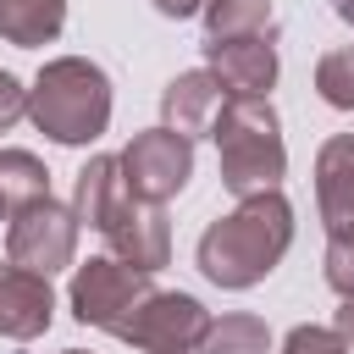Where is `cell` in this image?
Here are the masks:
<instances>
[{"instance_id": "obj_1", "label": "cell", "mask_w": 354, "mask_h": 354, "mask_svg": "<svg viewBox=\"0 0 354 354\" xmlns=\"http://www.w3.org/2000/svg\"><path fill=\"white\" fill-rule=\"evenodd\" d=\"M72 210L83 227H94L111 254L133 271H160L171 260V227H166V210L138 199L127 183H122V166L116 155H88V166L77 171V188H72Z\"/></svg>"}, {"instance_id": "obj_2", "label": "cell", "mask_w": 354, "mask_h": 354, "mask_svg": "<svg viewBox=\"0 0 354 354\" xmlns=\"http://www.w3.org/2000/svg\"><path fill=\"white\" fill-rule=\"evenodd\" d=\"M288 243H293V205L277 188H266V194L238 199L221 221H210L199 232L194 260H199L205 282L238 293V288L266 282L277 271V260L288 254Z\"/></svg>"}, {"instance_id": "obj_3", "label": "cell", "mask_w": 354, "mask_h": 354, "mask_svg": "<svg viewBox=\"0 0 354 354\" xmlns=\"http://www.w3.org/2000/svg\"><path fill=\"white\" fill-rule=\"evenodd\" d=\"M28 116L55 144H94L111 127V77L88 55H55L28 88Z\"/></svg>"}, {"instance_id": "obj_4", "label": "cell", "mask_w": 354, "mask_h": 354, "mask_svg": "<svg viewBox=\"0 0 354 354\" xmlns=\"http://www.w3.org/2000/svg\"><path fill=\"white\" fill-rule=\"evenodd\" d=\"M210 138H216V166H221V188L249 199L266 194L288 177V149H282V122L271 111V100H227L210 116Z\"/></svg>"}, {"instance_id": "obj_5", "label": "cell", "mask_w": 354, "mask_h": 354, "mask_svg": "<svg viewBox=\"0 0 354 354\" xmlns=\"http://www.w3.org/2000/svg\"><path fill=\"white\" fill-rule=\"evenodd\" d=\"M77 210L39 194L28 205H17L6 216V260L22 266V271H39V277H55L77 260Z\"/></svg>"}, {"instance_id": "obj_6", "label": "cell", "mask_w": 354, "mask_h": 354, "mask_svg": "<svg viewBox=\"0 0 354 354\" xmlns=\"http://www.w3.org/2000/svg\"><path fill=\"white\" fill-rule=\"evenodd\" d=\"M205 326H210V310H205L194 293L149 288V293L127 310V321H122L111 337L133 343L138 354H194L199 337H205Z\"/></svg>"}, {"instance_id": "obj_7", "label": "cell", "mask_w": 354, "mask_h": 354, "mask_svg": "<svg viewBox=\"0 0 354 354\" xmlns=\"http://www.w3.org/2000/svg\"><path fill=\"white\" fill-rule=\"evenodd\" d=\"M149 288H155L149 271H133V266H122L116 254H94V260H83V266H72L66 299H72V315H77L83 326L116 332V326L127 321V310H133Z\"/></svg>"}, {"instance_id": "obj_8", "label": "cell", "mask_w": 354, "mask_h": 354, "mask_svg": "<svg viewBox=\"0 0 354 354\" xmlns=\"http://www.w3.org/2000/svg\"><path fill=\"white\" fill-rule=\"evenodd\" d=\"M122 166V183L149 199V205H166L188 188L194 177V138L171 133V127H149V133H133V144L116 155Z\"/></svg>"}, {"instance_id": "obj_9", "label": "cell", "mask_w": 354, "mask_h": 354, "mask_svg": "<svg viewBox=\"0 0 354 354\" xmlns=\"http://www.w3.org/2000/svg\"><path fill=\"white\" fill-rule=\"evenodd\" d=\"M205 66L227 100H266L277 83V33L266 28L238 39H205Z\"/></svg>"}, {"instance_id": "obj_10", "label": "cell", "mask_w": 354, "mask_h": 354, "mask_svg": "<svg viewBox=\"0 0 354 354\" xmlns=\"http://www.w3.org/2000/svg\"><path fill=\"white\" fill-rule=\"evenodd\" d=\"M55 321V293H50V277L39 271H22V266H0V337L11 343H33L39 332H50Z\"/></svg>"}, {"instance_id": "obj_11", "label": "cell", "mask_w": 354, "mask_h": 354, "mask_svg": "<svg viewBox=\"0 0 354 354\" xmlns=\"http://www.w3.org/2000/svg\"><path fill=\"white\" fill-rule=\"evenodd\" d=\"M315 205L326 238H354V133H332L315 155Z\"/></svg>"}, {"instance_id": "obj_12", "label": "cell", "mask_w": 354, "mask_h": 354, "mask_svg": "<svg viewBox=\"0 0 354 354\" xmlns=\"http://www.w3.org/2000/svg\"><path fill=\"white\" fill-rule=\"evenodd\" d=\"M221 105V83L210 77V66H194V72H177L166 88H160V127L194 138V133H210V116Z\"/></svg>"}, {"instance_id": "obj_13", "label": "cell", "mask_w": 354, "mask_h": 354, "mask_svg": "<svg viewBox=\"0 0 354 354\" xmlns=\"http://www.w3.org/2000/svg\"><path fill=\"white\" fill-rule=\"evenodd\" d=\"M66 28V0H0V39L17 50H39Z\"/></svg>"}, {"instance_id": "obj_14", "label": "cell", "mask_w": 354, "mask_h": 354, "mask_svg": "<svg viewBox=\"0 0 354 354\" xmlns=\"http://www.w3.org/2000/svg\"><path fill=\"white\" fill-rule=\"evenodd\" d=\"M194 354H271V332H266L260 315H243V310H238V315L210 321Z\"/></svg>"}, {"instance_id": "obj_15", "label": "cell", "mask_w": 354, "mask_h": 354, "mask_svg": "<svg viewBox=\"0 0 354 354\" xmlns=\"http://www.w3.org/2000/svg\"><path fill=\"white\" fill-rule=\"evenodd\" d=\"M39 194H50L44 160L28 155V149H0V205H6V216H11L17 205L39 199Z\"/></svg>"}, {"instance_id": "obj_16", "label": "cell", "mask_w": 354, "mask_h": 354, "mask_svg": "<svg viewBox=\"0 0 354 354\" xmlns=\"http://www.w3.org/2000/svg\"><path fill=\"white\" fill-rule=\"evenodd\" d=\"M205 39H238V33H266L271 28V0H205Z\"/></svg>"}, {"instance_id": "obj_17", "label": "cell", "mask_w": 354, "mask_h": 354, "mask_svg": "<svg viewBox=\"0 0 354 354\" xmlns=\"http://www.w3.org/2000/svg\"><path fill=\"white\" fill-rule=\"evenodd\" d=\"M315 94H321L332 111H354V44L321 55V66H315Z\"/></svg>"}, {"instance_id": "obj_18", "label": "cell", "mask_w": 354, "mask_h": 354, "mask_svg": "<svg viewBox=\"0 0 354 354\" xmlns=\"http://www.w3.org/2000/svg\"><path fill=\"white\" fill-rule=\"evenodd\" d=\"M282 354H354V348H348L332 326H310V321H304V326H293V332L282 337Z\"/></svg>"}, {"instance_id": "obj_19", "label": "cell", "mask_w": 354, "mask_h": 354, "mask_svg": "<svg viewBox=\"0 0 354 354\" xmlns=\"http://www.w3.org/2000/svg\"><path fill=\"white\" fill-rule=\"evenodd\" d=\"M326 288L354 299V238H326Z\"/></svg>"}, {"instance_id": "obj_20", "label": "cell", "mask_w": 354, "mask_h": 354, "mask_svg": "<svg viewBox=\"0 0 354 354\" xmlns=\"http://www.w3.org/2000/svg\"><path fill=\"white\" fill-rule=\"evenodd\" d=\"M22 116H28V88H22L11 72H0V133L17 127Z\"/></svg>"}, {"instance_id": "obj_21", "label": "cell", "mask_w": 354, "mask_h": 354, "mask_svg": "<svg viewBox=\"0 0 354 354\" xmlns=\"http://www.w3.org/2000/svg\"><path fill=\"white\" fill-rule=\"evenodd\" d=\"M332 332H337V337H343V343L354 348V299H343V310L332 315Z\"/></svg>"}, {"instance_id": "obj_22", "label": "cell", "mask_w": 354, "mask_h": 354, "mask_svg": "<svg viewBox=\"0 0 354 354\" xmlns=\"http://www.w3.org/2000/svg\"><path fill=\"white\" fill-rule=\"evenodd\" d=\"M199 6H205V0H155V11H160V17H194Z\"/></svg>"}, {"instance_id": "obj_23", "label": "cell", "mask_w": 354, "mask_h": 354, "mask_svg": "<svg viewBox=\"0 0 354 354\" xmlns=\"http://www.w3.org/2000/svg\"><path fill=\"white\" fill-rule=\"evenodd\" d=\"M332 11H337L343 22H354V0H332Z\"/></svg>"}, {"instance_id": "obj_24", "label": "cell", "mask_w": 354, "mask_h": 354, "mask_svg": "<svg viewBox=\"0 0 354 354\" xmlns=\"http://www.w3.org/2000/svg\"><path fill=\"white\" fill-rule=\"evenodd\" d=\"M66 354H88V348H66Z\"/></svg>"}, {"instance_id": "obj_25", "label": "cell", "mask_w": 354, "mask_h": 354, "mask_svg": "<svg viewBox=\"0 0 354 354\" xmlns=\"http://www.w3.org/2000/svg\"><path fill=\"white\" fill-rule=\"evenodd\" d=\"M0 216H6V205H0Z\"/></svg>"}]
</instances>
